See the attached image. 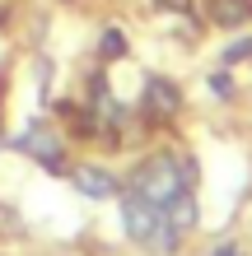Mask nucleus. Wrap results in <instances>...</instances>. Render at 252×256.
<instances>
[{
	"label": "nucleus",
	"mask_w": 252,
	"mask_h": 256,
	"mask_svg": "<svg viewBox=\"0 0 252 256\" xmlns=\"http://www.w3.org/2000/svg\"><path fill=\"white\" fill-rule=\"evenodd\" d=\"M122 224H126V238H136V242L150 247V252H173V247H177V228L164 219V210H159L154 200H145L140 191L126 196Z\"/></svg>",
	"instance_id": "obj_1"
},
{
	"label": "nucleus",
	"mask_w": 252,
	"mask_h": 256,
	"mask_svg": "<svg viewBox=\"0 0 252 256\" xmlns=\"http://www.w3.org/2000/svg\"><path fill=\"white\" fill-rule=\"evenodd\" d=\"M136 191L164 210L173 196H177V163H173V158H150V163L136 172Z\"/></svg>",
	"instance_id": "obj_2"
},
{
	"label": "nucleus",
	"mask_w": 252,
	"mask_h": 256,
	"mask_svg": "<svg viewBox=\"0 0 252 256\" xmlns=\"http://www.w3.org/2000/svg\"><path fill=\"white\" fill-rule=\"evenodd\" d=\"M14 144H19L24 154H33L38 163H47L52 172H56V168H61V163H66V149H61V135H52L47 126H28V130L19 135V140H14Z\"/></svg>",
	"instance_id": "obj_3"
},
{
	"label": "nucleus",
	"mask_w": 252,
	"mask_h": 256,
	"mask_svg": "<svg viewBox=\"0 0 252 256\" xmlns=\"http://www.w3.org/2000/svg\"><path fill=\"white\" fill-rule=\"evenodd\" d=\"M75 186H80L84 196H94V200H103V196L117 191L112 172H103V168H80V172H75Z\"/></svg>",
	"instance_id": "obj_4"
},
{
	"label": "nucleus",
	"mask_w": 252,
	"mask_h": 256,
	"mask_svg": "<svg viewBox=\"0 0 252 256\" xmlns=\"http://www.w3.org/2000/svg\"><path fill=\"white\" fill-rule=\"evenodd\" d=\"M164 210H168V224H173L177 233H182V228H191V224H196V200H191L187 191H177V196H173V200H168Z\"/></svg>",
	"instance_id": "obj_5"
},
{
	"label": "nucleus",
	"mask_w": 252,
	"mask_h": 256,
	"mask_svg": "<svg viewBox=\"0 0 252 256\" xmlns=\"http://www.w3.org/2000/svg\"><path fill=\"white\" fill-rule=\"evenodd\" d=\"M210 14L215 24H243L252 14V0H210Z\"/></svg>",
	"instance_id": "obj_6"
},
{
	"label": "nucleus",
	"mask_w": 252,
	"mask_h": 256,
	"mask_svg": "<svg viewBox=\"0 0 252 256\" xmlns=\"http://www.w3.org/2000/svg\"><path fill=\"white\" fill-rule=\"evenodd\" d=\"M150 98H154V108H159V112H173V108H177L173 84H164V80H154V84H150Z\"/></svg>",
	"instance_id": "obj_7"
},
{
	"label": "nucleus",
	"mask_w": 252,
	"mask_h": 256,
	"mask_svg": "<svg viewBox=\"0 0 252 256\" xmlns=\"http://www.w3.org/2000/svg\"><path fill=\"white\" fill-rule=\"evenodd\" d=\"M103 52H108V56H122V52H126V42H122V33H117V28H108V33H103Z\"/></svg>",
	"instance_id": "obj_8"
},
{
	"label": "nucleus",
	"mask_w": 252,
	"mask_h": 256,
	"mask_svg": "<svg viewBox=\"0 0 252 256\" xmlns=\"http://www.w3.org/2000/svg\"><path fill=\"white\" fill-rule=\"evenodd\" d=\"M10 10H14V0H0V24L10 19Z\"/></svg>",
	"instance_id": "obj_9"
},
{
	"label": "nucleus",
	"mask_w": 252,
	"mask_h": 256,
	"mask_svg": "<svg viewBox=\"0 0 252 256\" xmlns=\"http://www.w3.org/2000/svg\"><path fill=\"white\" fill-rule=\"evenodd\" d=\"M210 256H238V247H215Z\"/></svg>",
	"instance_id": "obj_10"
},
{
	"label": "nucleus",
	"mask_w": 252,
	"mask_h": 256,
	"mask_svg": "<svg viewBox=\"0 0 252 256\" xmlns=\"http://www.w3.org/2000/svg\"><path fill=\"white\" fill-rule=\"evenodd\" d=\"M159 5H168V10H187V0H159Z\"/></svg>",
	"instance_id": "obj_11"
}]
</instances>
